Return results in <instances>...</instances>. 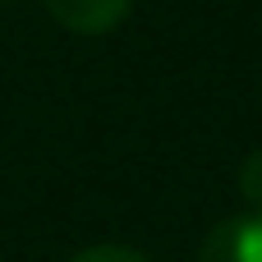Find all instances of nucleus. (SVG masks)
I'll return each mask as SVG.
<instances>
[{
	"label": "nucleus",
	"mask_w": 262,
	"mask_h": 262,
	"mask_svg": "<svg viewBox=\"0 0 262 262\" xmlns=\"http://www.w3.org/2000/svg\"><path fill=\"white\" fill-rule=\"evenodd\" d=\"M198 262H262V212H244L212 226V235L198 249Z\"/></svg>",
	"instance_id": "f257e3e1"
},
{
	"label": "nucleus",
	"mask_w": 262,
	"mask_h": 262,
	"mask_svg": "<svg viewBox=\"0 0 262 262\" xmlns=\"http://www.w3.org/2000/svg\"><path fill=\"white\" fill-rule=\"evenodd\" d=\"M41 5L60 28H69L78 37H101V32L124 23L134 0H41Z\"/></svg>",
	"instance_id": "f03ea898"
},
{
	"label": "nucleus",
	"mask_w": 262,
	"mask_h": 262,
	"mask_svg": "<svg viewBox=\"0 0 262 262\" xmlns=\"http://www.w3.org/2000/svg\"><path fill=\"white\" fill-rule=\"evenodd\" d=\"M69 262H152V258H143L138 249H124V244H92V249L74 253Z\"/></svg>",
	"instance_id": "7ed1b4c3"
},
{
	"label": "nucleus",
	"mask_w": 262,
	"mask_h": 262,
	"mask_svg": "<svg viewBox=\"0 0 262 262\" xmlns=\"http://www.w3.org/2000/svg\"><path fill=\"white\" fill-rule=\"evenodd\" d=\"M239 193L262 212V152L244 157V166H239Z\"/></svg>",
	"instance_id": "20e7f679"
},
{
	"label": "nucleus",
	"mask_w": 262,
	"mask_h": 262,
	"mask_svg": "<svg viewBox=\"0 0 262 262\" xmlns=\"http://www.w3.org/2000/svg\"><path fill=\"white\" fill-rule=\"evenodd\" d=\"M0 5H9V0H0Z\"/></svg>",
	"instance_id": "39448f33"
}]
</instances>
